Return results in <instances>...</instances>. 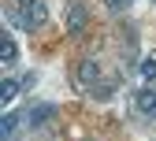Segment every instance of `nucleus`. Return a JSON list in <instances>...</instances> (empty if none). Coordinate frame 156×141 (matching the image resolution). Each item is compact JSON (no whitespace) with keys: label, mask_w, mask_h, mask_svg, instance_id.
I'll return each instance as SVG.
<instances>
[{"label":"nucleus","mask_w":156,"mask_h":141,"mask_svg":"<svg viewBox=\"0 0 156 141\" xmlns=\"http://www.w3.org/2000/svg\"><path fill=\"white\" fill-rule=\"evenodd\" d=\"M97 82H101V63H97V59H82V63L74 67V86L78 89H93Z\"/></svg>","instance_id":"f257e3e1"},{"label":"nucleus","mask_w":156,"mask_h":141,"mask_svg":"<svg viewBox=\"0 0 156 141\" xmlns=\"http://www.w3.org/2000/svg\"><path fill=\"white\" fill-rule=\"evenodd\" d=\"M19 123H23V115H19V111H8L4 119H0V141H15Z\"/></svg>","instance_id":"0eeeda50"},{"label":"nucleus","mask_w":156,"mask_h":141,"mask_svg":"<svg viewBox=\"0 0 156 141\" xmlns=\"http://www.w3.org/2000/svg\"><path fill=\"white\" fill-rule=\"evenodd\" d=\"M34 86H37V74H34V71L23 74V89H34Z\"/></svg>","instance_id":"f8f14e48"},{"label":"nucleus","mask_w":156,"mask_h":141,"mask_svg":"<svg viewBox=\"0 0 156 141\" xmlns=\"http://www.w3.org/2000/svg\"><path fill=\"white\" fill-rule=\"evenodd\" d=\"M89 93H93L97 100H104V97H112V93H115V82H97V86H93Z\"/></svg>","instance_id":"9d476101"},{"label":"nucleus","mask_w":156,"mask_h":141,"mask_svg":"<svg viewBox=\"0 0 156 141\" xmlns=\"http://www.w3.org/2000/svg\"><path fill=\"white\" fill-rule=\"evenodd\" d=\"M152 4H156V0H152Z\"/></svg>","instance_id":"4468645a"},{"label":"nucleus","mask_w":156,"mask_h":141,"mask_svg":"<svg viewBox=\"0 0 156 141\" xmlns=\"http://www.w3.org/2000/svg\"><path fill=\"white\" fill-rule=\"evenodd\" d=\"M15 4H23V8H30V4H34V0H15Z\"/></svg>","instance_id":"ddd939ff"},{"label":"nucleus","mask_w":156,"mask_h":141,"mask_svg":"<svg viewBox=\"0 0 156 141\" xmlns=\"http://www.w3.org/2000/svg\"><path fill=\"white\" fill-rule=\"evenodd\" d=\"M86 26H89V11H86V4L74 0V4L67 8V33H71V37H82Z\"/></svg>","instance_id":"f03ea898"},{"label":"nucleus","mask_w":156,"mask_h":141,"mask_svg":"<svg viewBox=\"0 0 156 141\" xmlns=\"http://www.w3.org/2000/svg\"><path fill=\"white\" fill-rule=\"evenodd\" d=\"M19 89H23V82H15V78H4V82H0V104H11V100L19 97Z\"/></svg>","instance_id":"6e6552de"},{"label":"nucleus","mask_w":156,"mask_h":141,"mask_svg":"<svg viewBox=\"0 0 156 141\" xmlns=\"http://www.w3.org/2000/svg\"><path fill=\"white\" fill-rule=\"evenodd\" d=\"M15 59H19V45H15V37H11V33H4V37H0V63L11 67Z\"/></svg>","instance_id":"423d86ee"},{"label":"nucleus","mask_w":156,"mask_h":141,"mask_svg":"<svg viewBox=\"0 0 156 141\" xmlns=\"http://www.w3.org/2000/svg\"><path fill=\"white\" fill-rule=\"evenodd\" d=\"M56 115H60L56 104H37V108H30V115H26V126H30V130H45Z\"/></svg>","instance_id":"7ed1b4c3"},{"label":"nucleus","mask_w":156,"mask_h":141,"mask_svg":"<svg viewBox=\"0 0 156 141\" xmlns=\"http://www.w3.org/2000/svg\"><path fill=\"white\" fill-rule=\"evenodd\" d=\"M138 74L145 78V82H149V86L156 82V59H152V56H145V59H141V71H138Z\"/></svg>","instance_id":"1a4fd4ad"},{"label":"nucleus","mask_w":156,"mask_h":141,"mask_svg":"<svg viewBox=\"0 0 156 141\" xmlns=\"http://www.w3.org/2000/svg\"><path fill=\"white\" fill-rule=\"evenodd\" d=\"M130 4H134V0H104V8H108V11H126Z\"/></svg>","instance_id":"9b49d317"},{"label":"nucleus","mask_w":156,"mask_h":141,"mask_svg":"<svg viewBox=\"0 0 156 141\" xmlns=\"http://www.w3.org/2000/svg\"><path fill=\"white\" fill-rule=\"evenodd\" d=\"M134 111H138L141 119H156V89L152 86H145V89L134 93Z\"/></svg>","instance_id":"20e7f679"},{"label":"nucleus","mask_w":156,"mask_h":141,"mask_svg":"<svg viewBox=\"0 0 156 141\" xmlns=\"http://www.w3.org/2000/svg\"><path fill=\"white\" fill-rule=\"evenodd\" d=\"M45 23H48V4L45 0H34V4L26 8V30H37Z\"/></svg>","instance_id":"39448f33"}]
</instances>
